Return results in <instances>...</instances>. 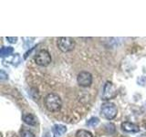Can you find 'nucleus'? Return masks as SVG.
<instances>
[{
    "instance_id": "12",
    "label": "nucleus",
    "mask_w": 146,
    "mask_h": 137,
    "mask_svg": "<svg viewBox=\"0 0 146 137\" xmlns=\"http://www.w3.org/2000/svg\"><path fill=\"white\" fill-rule=\"evenodd\" d=\"M76 137H93V135L86 130H79L76 134Z\"/></svg>"
},
{
    "instance_id": "13",
    "label": "nucleus",
    "mask_w": 146,
    "mask_h": 137,
    "mask_svg": "<svg viewBox=\"0 0 146 137\" xmlns=\"http://www.w3.org/2000/svg\"><path fill=\"white\" fill-rule=\"evenodd\" d=\"M100 122V120H99V118L97 117H92V118H90V120L87 122V125L88 126H96V125H98V123Z\"/></svg>"
},
{
    "instance_id": "14",
    "label": "nucleus",
    "mask_w": 146,
    "mask_h": 137,
    "mask_svg": "<svg viewBox=\"0 0 146 137\" xmlns=\"http://www.w3.org/2000/svg\"><path fill=\"white\" fill-rule=\"evenodd\" d=\"M105 128H106L107 132H109L110 134H112L115 131V125L112 124V123H107L106 125H105Z\"/></svg>"
},
{
    "instance_id": "15",
    "label": "nucleus",
    "mask_w": 146,
    "mask_h": 137,
    "mask_svg": "<svg viewBox=\"0 0 146 137\" xmlns=\"http://www.w3.org/2000/svg\"><path fill=\"white\" fill-rule=\"evenodd\" d=\"M21 137H35V135H34V134L31 131L24 130L21 132Z\"/></svg>"
},
{
    "instance_id": "5",
    "label": "nucleus",
    "mask_w": 146,
    "mask_h": 137,
    "mask_svg": "<svg viewBox=\"0 0 146 137\" xmlns=\"http://www.w3.org/2000/svg\"><path fill=\"white\" fill-rule=\"evenodd\" d=\"M117 95V89L115 88L111 82L107 81L106 84L104 85L103 91H102V100H111L116 97Z\"/></svg>"
},
{
    "instance_id": "1",
    "label": "nucleus",
    "mask_w": 146,
    "mask_h": 137,
    "mask_svg": "<svg viewBox=\"0 0 146 137\" xmlns=\"http://www.w3.org/2000/svg\"><path fill=\"white\" fill-rule=\"evenodd\" d=\"M45 106L50 112H57L62 107V100L56 93H48L44 100Z\"/></svg>"
},
{
    "instance_id": "3",
    "label": "nucleus",
    "mask_w": 146,
    "mask_h": 137,
    "mask_svg": "<svg viewBox=\"0 0 146 137\" xmlns=\"http://www.w3.org/2000/svg\"><path fill=\"white\" fill-rule=\"evenodd\" d=\"M102 115L107 119V120H112L116 117L117 115V107L115 106V104L111 103V102H107L104 103L102 106Z\"/></svg>"
},
{
    "instance_id": "8",
    "label": "nucleus",
    "mask_w": 146,
    "mask_h": 137,
    "mask_svg": "<svg viewBox=\"0 0 146 137\" xmlns=\"http://www.w3.org/2000/svg\"><path fill=\"white\" fill-rule=\"evenodd\" d=\"M23 121L25 122V123L29 125H36V122H38V120H36V117L32 113H24L22 116Z\"/></svg>"
},
{
    "instance_id": "17",
    "label": "nucleus",
    "mask_w": 146,
    "mask_h": 137,
    "mask_svg": "<svg viewBox=\"0 0 146 137\" xmlns=\"http://www.w3.org/2000/svg\"><path fill=\"white\" fill-rule=\"evenodd\" d=\"M7 39L10 43H16V42H17V38H11V37H7Z\"/></svg>"
},
{
    "instance_id": "6",
    "label": "nucleus",
    "mask_w": 146,
    "mask_h": 137,
    "mask_svg": "<svg viewBox=\"0 0 146 137\" xmlns=\"http://www.w3.org/2000/svg\"><path fill=\"white\" fill-rule=\"evenodd\" d=\"M77 80L80 87H89L92 83V75L89 71H81L78 75Z\"/></svg>"
},
{
    "instance_id": "4",
    "label": "nucleus",
    "mask_w": 146,
    "mask_h": 137,
    "mask_svg": "<svg viewBox=\"0 0 146 137\" xmlns=\"http://www.w3.org/2000/svg\"><path fill=\"white\" fill-rule=\"evenodd\" d=\"M35 62L38 66L41 67H47L51 63V56L49 52L46 49H41L40 51L36 55Z\"/></svg>"
},
{
    "instance_id": "9",
    "label": "nucleus",
    "mask_w": 146,
    "mask_h": 137,
    "mask_svg": "<svg viewBox=\"0 0 146 137\" xmlns=\"http://www.w3.org/2000/svg\"><path fill=\"white\" fill-rule=\"evenodd\" d=\"M67 131L66 126L61 125V124H56L52 128V132L54 134V137H59L62 134H64Z\"/></svg>"
},
{
    "instance_id": "11",
    "label": "nucleus",
    "mask_w": 146,
    "mask_h": 137,
    "mask_svg": "<svg viewBox=\"0 0 146 137\" xmlns=\"http://www.w3.org/2000/svg\"><path fill=\"white\" fill-rule=\"evenodd\" d=\"M14 51V49L12 47H3L0 50V56L1 57H6V56H9L12 52Z\"/></svg>"
},
{
    "instance_id": "16",
    "label": "nucleus",
    "mask_w": 146,
    "mask_h": 137,
    "mask_svg": "<svg viewBox=\"0 0 146 137\" xmlns=\"http://www.w3.org/2000/svg\"><path fill=\"white\" fill-rule=\"evenodd\" d=\"M7 73L6 72H5L4 70H1V71H0V79H1V80H7Z\"/></svg>"
},
{
    "instance_id": "10",
    "label": "nucleus",
    "mask_w": 146,
    "mask_h": 137,
    "mask_svg": "<svg viewBox=\"0 0 146 137\" xmlns=\"http://www.w3.org/2000/svg\"><path fill=\"white\" fill-rule=\"evenodd\" d=\"M7 61H9V63L17 66V64H19V62H20V57L18 54H15L11 57H7V59H4V62H7Z\"/></svg>"
},
{
    "instance_id": "7",
    "label": "nucleus",
    "mask_w": 146,
    "mask_h": 137,
    "mask_svg": "<svg viewBox=\"0 0 146 137\" xmlns=\"http://www.w3.org/2000/svg\"><path fill=\"white\" fill-rule=\"evenodd\" d=\"M121 128L124 132H138L140 131V128L138 125L130 122H124L121 123Z\"/></svg>"
},
{
    "instance_id": "18",
    "label": "nucleus",
    "mask_w": 146,
    "mask_h": 137,
    "mask_svg": "<svg viewBox=\"0 0 146 137\" xmlns=\"http://www.w3.org/2000/svg\"><path fill=\"white\" fill-rule=\"evenodd\" d=\"M121 137H126V136H121Z\"/></svg>"
},
{
    "instance_id": "2",
    "label": "nucleus",
    "mask_w": 146,
    "mask_h": 137,
    "mask_svg": "<svg viewBox=\"0 0 146 137\" xmlns=\"http://www.w3.org/2000/svg\"><path fill=\"white\" fill-rule=\"evenodd\" d=\"M58 48L61 50L62 52H68L73 50L75 48L76 42L72 38H68V37H62V38H58L57 41Z\"/></svg>"
}]
</instances>
